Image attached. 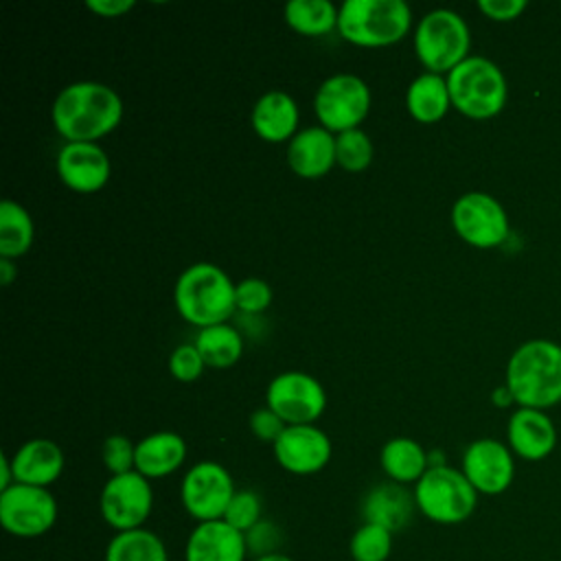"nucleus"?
Segmentation results:
<instances>
[{
	"label": "nucleus",
	"instance_id": "obj_1",
	"mask_svg": "<svg viewBox=\"0 0 561 561\" xmlns=\"http://www.w3.org/2000/svg\"><path fill=\"white\" fill-rule=\"evenodd\" d=\"M50 116L68 142H94L121 123L123 99L107 83L75 81L57 92Z\"/></svg>",
	"mask_w": 561,
	"mask_h": 561
},
{
	"label": "nucleus",
	"instance_id": "obj_2",
	"mask_svg": "<svg viewBox=\"0 0 561 561\" xmlns=\"http://www.w3.org/2000/svg\"><path fill=\"white\" fill-rule=\"evenodd\" d=\"M506 386L519 408L546 410L561 401V346L528 340L515 348L506 366Z\"/></svg>",
	"mask_w": 561,
	"mask_h": 561
},
{
	"label": "nucleus",
	"instance_id": "obj_3",
	"mask_svg": "<svg viewBox=\"0 0 561 561\" xmlns=\"http://www.w3.org/2000/svg\"><path fill=\"white\" fill-rule=\"evenodd\" d=\"M232 278L215 263L197 261L188 265L175 280L173 302L178 313L204 329L228 322L237 309Z\"/></svg>",
	"mask_w": 561,
	"mask_h": 561
},
{
	"label": "nucleus",
	"instance_id": "obj_4",
	"mask_svg": "<svg viewBox=\"0 0 561 561\" xmlns=\"http://www.w3.org/2000/svg\"><path fill=\"white\" fill-rule=\"evenodd\" d=\"M412 24L405 0H344L337 13V33L357 46H388L399 42Z\"/></svg>",
	"mask_w": 561,
	"mask_h": 561
},
{
	"label": "nucleus",
	"instance_id": "obj_5",
	"mask_svg": "<svg viewBox=\"0 0 561 561\" xmlns=\"http://www.w3.org/2000/svg\"><path fill=\"white\" fill-rule=\"evenodd\" d=\"M451 105L469 118H491L502 112L508 88L497 64L482 55H469L447 75Z\"/></svg>",
	"mask_w": 561,
	"mask_h": 561
},
{
	"label": "nucleus",
	"instance_id": "obj_6",
	"mask_svg": "<svg viewBox=\"0 0 561 561\" xmlns=\"http://www.w3.org/2000/svg\"><path fill=\"white\" fill-rule=\"evenodd\" d=\"M416 508L436 524H460L469 519L478 504V491L471 486L462 469L449 465L430 467L414 484Z\"/></svg>",
	"mask_w": 561,
	"mask_h": 561
},
{
	"label": "nucleus",
	"instance_id": "obj_7",
	"mask_svg": "<svg viewBox=\"0 0 561 561\" xmlns=\"http://www.w3.org/2000/svg\"><path fill=\"white\" fill-rule=\"evenodd\" d=\"M469 26L451 9L427 11L414 28V53L430 72H449L469 57Z\"/></svg>",
	"mask_w": 561,
	"mask_h": 561
},
{
	"label": "nucleus",
	"instance_id": "obj_8",
	"mask_svg": "<svg viewBox=\"0 0 561 561\" xmlns=\"http://www.w3.org/2000/svg\"><path fill=\"white\" fill-rule=\"evenodd\" d=\"M370 110V88L353 72H335L327 77L313 96V112L329 131H346L359 127Z\"/></svg>",
	"mask_w": 561,
	"mask_h": 561
},
{
	"label": "nucleus",
	"instance_id": "obj_9",
	"mask_svg": "<svg viewBox=\"0 0 561 561\" xmlns=\"http://www.w3.org/2000/svg\"><path fill=\"white\" fill-rule=\"evenodd\" d=\"M55 519L57 500L48 489L15 482L0 491V524L13 537H39L53 528Z\"/></svg>",
	"mask_w": 561,
	"mask_h": 561
},
{
	"label": "nucleus",
	"instance_id": "obj_10",
	"mask_svg": "<svg viewBox=\"0 0 561 561\" xmlns=\"http://www.w3.org/2000/svg\"><path fill=\"white\" fill-rule=\"evenodd\" d=\"M265 405L272 408L287 425H309L324 412L327 392L313 375L285 370L267 383Z\"/></svg>",
	"mask_w": 561,
	"mask_h": 561
},
{
	"label": "nucleus",
	"instance_id": "obj_11",
	"mask_svg": "<svg viewBox=\"0 0 561 561\" xmlns=\"http://www.w3.org/2000/svg\"><path fill=\"white\" fill-rule=\"evenodd\" d=\"M234 482L228 469L215 460L195 462L182 478L180 497L186 513L199 522L224 519L234 495Z\"/></svg>",
	"mask_w": 561,
	"mask_h": 561
},
{
	"label": "nucleus",
	"instance_id": "obj_12",
	"mask_svg": "<svg viewBox=\"0 0 561 561\" xmlns=\"http://www.w3.org/2000/svg\"><path fill=\"white\" fill-rule=\"evenodd\" d=\"M451 226L460 239L476 248H495L508 237V215L489 193H462L451 206Z\"/></svg>",
	"mask_w": 561,
	"mask_h": 561
},
{
	"label": "nucleus",
	"instance_id": "obj_13",
	"mask_svg": "<svg viewBox=\"0 0 561 561\" xmlns=\"http://www.w3.org/2000/svg\"><path fill=\"white\" fill-rule=\"evenodd\" d=\"M99 508L105 524H110L116 533L142 528L153 508V491L149 480L136 469L112 476L101 489Z\"/></svg>",
	"mask_w": 561,
	"mask_h": 561
},
{
	"label": "nucleus",
	"instance_id": "obj_14",
	"mask_svg": "<svg viewBox=\"0 0 561 561\" xmlns=\"http://www.w3.org/2000/svg\"><path fill=\"white\" fill-rule=\"evenodd\" d=\"M462 473L478 493L500 495L515 476L513 451L495 438H478L462 454Z\"/></svg>",
	"mask_w": 561,
	"mask_h": 561
},
{
	"label": "nucleus",
	"instance_id": "obj_15",
	"mask_svg": "<svg viewBox=\"0 0 561 561\" xmlns=\"http://www.w3.org/2000/svg\"><path fill=\"white\" fill-rule=\"evenodd\" d=\"M272 449L276 462L285 471L298 476H309L324 469L333 454L331 438L313 423L287 425L272 445Z\"/></svg>",
	"mask_w": 561,
	"mask_h": 561
},
{
	"label": "nucleus",
	"instance_id": "obj_16",
	"mask_svg": "<svg viewBox=\"0 0 561 561\" xmlns=\"http://www.w3.org/2000/svg\"><path fill=\"white\" fill-rule=\"evenodd\" d=\"M57 173L66 186L94 193L110 180V158L96 142H66L57 153Z\"/></svg>",
	"mask_w": 561,
	"mask_h": 561
},
{
	"label": "nucleus",
	"instance_id": "obj_17",
	"mask_svg": "<svg viewBox=\"0 0 561 561\" xmlns=\"http://www.w3.org/2000/svg\"><path fill=\"white\" fill-rule=\"evenodd\" d=\"M287 162L300 178L316 180L331 171L335 160V136L322 125H309L287 142Z\"/></svg>",
	"mask_w": 561,
	"mask_h": 561
},
{
	"label": "nucleus",
	"instance_id": "obj_18",
	"mask_svg": "<svg viewBox=\"0 0 561 561\" xmlns=\"http://www.w3.org/2000/svg\"><path fill=\"white\" fill-rule=\"evenodd\" d=\"M245 537L224 519L199 522L184 546V561H245Z\"/></svg>",
	"mask_w": 561,
	"mask_h": 561
},
{
	"label": "nucleus",
	"instance_id": "obj_19",
	"mask_svg": "<svg viewBox=\"0 0 561 561\" xmlns=\"http://www.w3.org/2000/svg\"><path fill=\"white\" fill-rule=\"evenodd\" d=\"M508 447L524 460H543L557 445V430L543 410L517 408L506 427Z\"/></svg>",
	"mask_w": 561,
	"mask_h": 561
},
{
	"label": "nucleus",
	"instance_id": "obj_20",
	"mask_svg": "<svg viewBox=\"0 0 561 561\" xmlns=\"http://www.w3.org/2000/svg\"><path fill=\"white\" fill-rule=\"evenodd\" d=\"M11 467L15 482L48 489L64 471V451L50 438H31L11 456Z\"/></svg>",
	"mask_w": 561,
	"mask_h": 561
},
{
	"label": "nucleus",
	"instance_id": "obj_21",
	"mask_svg": "<svg viewBox=\"0 0 561 561\" xmlns=\"http://www.w3.org/2000/svg\"><path fill=\"white\" fill-rule=\"evenodd\" d=\"M300 110L294 96L285 90L263 92L252 107V127L267 142L291 140L298 131Z\"/></svg>",
	"mask_w": 561,
	"mask_h": 561
},
{
	"label": "nucleus",
	"instance_id": "obj_22",
	"mask_svg": "<svg viewBox=\"0 0 561 561\" xmlns=\"http://www.w3.org/2000/svg\"><path fill=\"white\" fill-rule=\"evenodd\" d=\"M414 506V493H410L405 484L381 482L364 495L362 517L366 524H377L397 533L410 524Z\"/></svg>",
	"mask_w": 561,
	"mask_h": 561
},
{
	"label": "nucleus",
	"instance_id": "obj_23",
	"mask_svg": "<svg viewBox=\"0 0 561 561\" xmlns=\"http://www.w3.org/2000/svg\"><path fill=\"white\" fill-rule=\"evenodd\" d=\"M186 443L178 432H153L136 443V471L147 480L164 478L182 467Z\"/></svg>",
	"mask_w": 561,
	"mask_h": 561
},
{
	"label": "nucleus",
	"instance_id": "obj_24",
	"mask_svg": "<svg viewBox=\"0 0 561 561\" xmlns=\"http://www.w3.org/2000/svg\"><path fill=\"white\" fill-rule=\"evenodd\" d=\"M451 105L447 77L438 72H421L416 75L405 90V107L412 118L419 123H436L440 121Z\"/></svg>",
	"mask_w": 561,
	"mask_h": 561
},
{
	"label": "nucleus",
	"instance_id": "obj_25",
	"mask_svg": "<svg viewBox=\"0 0 561 561\" xmlns=\"http://www.w3.org/2000/svg\"><path fill=\"white\" fill-rule=\"evenodd\" d=\"M379 465L383 473L397 484H416L430 469L427 451L419 440L408 436L390 438L379 451Z\"/></svg>",
	"mask_w": 561,
	"mask_h": 561
},
{
	"label": "nucleus",
	"instance_id": "obj_26",
	"mask_svg": "<svg viewBox=\"0 0 561 561\" xmlns=\"http://www.w3.org/2000/svg\"><path fill=\"white\" fill-rule=\"evenodd\" d=\"M193 344L204 357V364L210 368H228L243 353V335L230 322L199 329Z\"/></svg>",
	"mask_w": 561,
	"mask_h": 561
},
{
	"label": "nucleus",
	"instance_id": "obj_27",
	"mask_svg": "<svg viewBox=\"0 0 561 561\" xmlns=\"http://www.w3.org/2000/svg\"><path fill=\"white\" fill-rule=\"evenodd\" d=\"M35 237L28 210L15 199L0 202V256L18 259L28 252Z\"/></svg>",
	"mask_w": 561,
	"mask_h": 561
},
{
	"label": "nucleus",
	"instance_id": "obj_28",
	"mask_svg": "<svg viewBox=\"0 0 561 561\" xmlns=\"http://www.w3.org/2000/svg\"><path fill=\"white\" fill-rule=\"evenodd\" d=\"M105 561H169L164 541L147 530H125L116 533L107 548H105Z\"/></svg>",
	"mask_w": 561,
	"mask_h": 561
},
{
	"label": "nucleus",
	"instance_id": "obj_29",
	"mask_svg": "<svg viewBox=\"0 0 561 561\" xmlns=\"http://www.w3.org/2000/svg\"><path fill=\"white\" fill-rule=\"evenodd\" d=\"M337 13L331 0H289L285 4L287 24L302 35H324L337 28Z\"/></svg>",
	"mask_w": 561,
	"mask_h": 561
},
{
	"label": "nucleus",
	"instance_id": "obj_30",
	"mask_svg": "<svg viewBox=\"0 0 561 561\" xmlns=\"http://www.w3.org/2000/svg\"><path fill=\"white\" fill-rule=\"evenodd\" d=\"M392 550V533L377 524H362L348 543L353 561H386Z\"/></svg>",
	"mask_w": 561,
	"mask_h": 561
},
{
	"label": "nucleus",
	"instance_id": "obj_31",
	"mask_svg": "<svg viewBox=\"0 0 561 561\" xmlns=\"http://www.w3.org/2000/svg\"><path fill=\"white\" fill-rule=\"evenodd\" d=\"M335 160L346 171H362L373 162L370 136L355 127L335 134Z\"/></svg>",
	"mask_w": 561,
	"mask_h": 561
},
{
	"label": "nucleus",
	"instance_id": "obj_32",
	"mask_svg": "<svg viewBox=\"0 0 561 561\" xmlns=\"http://www.w3.org/2000/svg\"><path fill=\"white\" fill-rule=\"evenodd\" d=\"M261 511H263V504L259 493L252 489H241V491H234L224 513V522L237 528L239 533H248L252 526H256L263 519Z\"/></svg>",
	"mask_w": 561,
	"mask_h": 561
},
{
	"label": "nucleus",
	"instance_id": "obj_33",
	"mask_svg": "<svg viewBox=\"0 0 561 561\" xmlns=\"http://www.w3.org/2000/svg\"><path fill=\"white\" fill-rule=\"evenodd\" d=\"M101 458L112 476L129 473L136 469V445L123 434H112L103 443Z\"/></svg>",
	"mask_w": 561,
	"mask_h": 561
},
{
	"label": "nucleus",
	"instance_id": "obj_34",
	"mask_svg": "<svg viewBox=\"0 0 561 561\" xmlns=\"http://www.w3.org/2000/svg\"><path fill=\"white\" fill-rule=\"evenodd\" d=\"M234 300L237 309H241L248 316H256L270 307L272 287L267 285V280L259 276H248L234 285Z\"/></svg>",
	"mask_w": 561,
	"mask_h": 561
},
{
	"label": "nucleus",
	"instance_id": "obj_35",
	"mask_svg": "<svg viewBox=\"0 0 561 561\" xmlns=\"http://www.w3.org/2000/svg\"><path fill=\"white\" fill-rule=\"evenodd\" d=\"M206 364L193 342L180 344L169 355V373L180 381H193L204 373Z\"/></svg>",
	"mask_w": 561,
	"mask_h": 561
},
{
	"label": "nucleus",
	"instance_id": "obj_36",
	"mask_svg": "<svg viewBox=\"0 0 561 561\" xmlns=\"http://www.w3.org/2000/svg\"><path fill=\"white\" fill-rule=\"evenodd\" d=\"M243 537H245L248 554H252L254 559L278 552L280 543H283L280 528L267 519H261L256 526H252L248 533H243Z\"/></svg>",
	"mask_w": 561,
	"mask_h": 561
},
{
	"label": "nucleus",
	"instance_id": "obj_37",
	"mask_svg": "<svg viewBox=\"0 0 561 561\" xmlns=\"http://www.w3.org/2000/svg\"><path fill=\"white\" fill-rule=\"evenodd\" d=\"M285 427H287V423L267 405H261L250 414V430L259 440L274 445Z\"/></svg>",
	"mask_w": 561,
	"mask_h": 561
},
{
	"label": "nucleus",
	"instance_id": "obj_38",
	"mask_svg": "<svg viewBox=\"0 0 561 561\" xmlns=\"http://www.w3.org/2000/svg\"><path fill=\"white\" fill-rule=\"evenodd\" d=\"M526 7V0H478V9L495 22H511L519 18Z\"/></svg>",
	"mask_w": 561,
	"mask_h": 561
},
{
	"label": "nucleus",
	"instance_id": "obj_39",
	"mask_svg": "<svg viewBox=\"0 0 561 561\" xmlns=\"http://www.w3.org/2000/svg\"><path fill=\"white\" fill-rule=\"evenodd\" d=\"M134 0H85V7L99 15L105 18H116L127 13L129 9H134Z\"/></svg>",
	"mask_w": 561,
	"mask_h": 561
},
{
	"label": "nucleus",
	"instance_id": "obj_40",
	"mask_svg": "<svg viewBox=\"0 0 561 561\" xmlns=\"http://www.w3.org/2000/svg\"><path fill=\"white\" fill-rule=\"evenodd\" d=\"M11 484H15V478H13V467H11V458L2 454V458H0V491L9 489Z\"/></svg>",
	"mask_w": 561,
	"mask_h": 561
},
{
	"label": "nucleus",
	"instance_id": "obj_41",
	"mask_svg": "<svg viewBox=\"0 0 561 561\" xmlns=\"http://www.w3.org/2000/svg\"><path fill=\"white\" fill-rule=\"evenodd\" d=\"M18 276V267L13 263V259H4L0 256V283L2 285H11V280Z\"/></svg>",
	"mask_w": 561,
	"mask_h": 561
},
{
	"label": "nucleus",
	"instance_id": "obj_42",
	"mask_svg": "<svg viewBox=\"0 0 561 561\" xmlns=\"http://www.w3.org/2000/svg\"><path fill=\"white\" fill-rule=\"evenodd\" d=\"M491 401H493L497 408H506V405L515 403V399H513V394H511V390H508L506 383H504V386H497V388L491 392Z\"/></svg>",
	"mask_w": 561,
	"mask_h": 561
},
{
	"label": "nucleus",
	"instance_id": "obj_43",
	"mask_svg": "<svg viewBox=\"0 0 561 561\" xmlns=\"http://www.w3.org/2000/svg\"><path fill=\"white\" fill-rule=\"evenodd\" d=\"M254 561H294V559H291V557H287V554H283V552H274V554L259 557V559H254Z\"/></svg>",
	"mask_w": 561,
	"mask_h": 561
}]
</instances>
